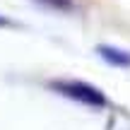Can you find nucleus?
<instances>
[{"mask_svg": "<svg viewBox=\"0 0 130 130\" xmlns=\"http://www.w3.org/2000/svg\"><path fill=\"white\" fill-rule=\"evenodd\" d=\"M48 87L53 89V92L63 94V96L68 99H75V101L79 104H87V106H106V96H104L101 89L92 87V84L87 82H79V79H58V82H48Z\"/></svg>", "mask_w": 130, "mask_h": 130, "instance_id": "nucleus-1", "label": "nucleus"}, {"mask_svg": "<svg viewBox=\"0 0 130 130\" xmlns=\"http://www.w3.org/2000/svg\"><path fill=\"white\" fill-rule=\"evenodd\" d=\"M96 53L104 58L108 65H116V68H130V53L121 51V48H113V46H99Z\"/></svg>", "mask_w": 130, "mask_h": 130, "instance_id": "nucleus-2", "label": "nucleus"}, {"mask_svg": "<svg viewBox=\"0 0 130 130\" xmlns=\"http://www.w3.org/2000/svg\"><path fill=\"white\" fill-rule=\"evenodd\" d=\"M36 3H43L53 10H72V0H36Z\"/></svg>", "mask_w": 130, "mask_h": 130, "instance_id": "nucleus-3", "label": "nucleus"}, {"mask_svg": "<svg viewBox=\"0 0 130 130\" xmlns=\"http://www.w3.org/2000/svg\"><path fill=\"white\" fill-rule=\"evenodd\" d=\"M7 24H10V22H7V17H3V14H0V27H7Z\"/></svg>", "mask_w": 130, "mask_h": 130, "instance_id": "nucleus-4", "label": "nucleus"}]
</instances>
